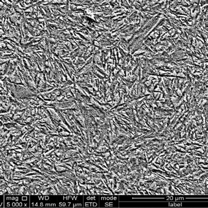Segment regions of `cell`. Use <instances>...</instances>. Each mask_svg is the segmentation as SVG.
Returning a JSON list of instances; mask_svg holds the SVG:
<instances>
[{
    "label": "cell",
    "mask_w": 208,
    "mask_h": 208,
    "mask_svg": "<svg viewBox=\"0 0 208 208\" xmlns=\"http://www.w3.org/2000/svg\"><path fill=\"white\" fill-rule=\"evenodd\" d=\"M30 207V196L22 195H5V207Z\"/></svg>",
    "instance_id": "cell-1"
},
{
    "label": "cell",
    "mask_w": 208,
    "mask_h": 208,
    "mask_svg": "<svg viewBox=\"0 0 208 208\" xmlns=\"http://www.w3.org/2000/svg\"><path fill=\"white\" fill-rule=\"evenodd\" d=\"M90 207L98 206V198H97V197L92 196L90 197L89 196H84V202H86L90 201Z\"/></svg>",
    "instance_id": "cell-2"
},
{
    "label": "cell",
    "mask_w": 208,
    "mask_h": 208,
    "mask_svg": "<svg viewBox=\"0 0 208 208\" xmlns=\"http://www.w3.org/2000/svg\"><path fill=\"white\" fill-rule=\"evenodd\" d=\"M1 207H5V195H1Z\"/></svg>",
    "instance_id": "cell-3"
}]
</instances>
